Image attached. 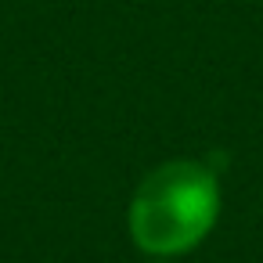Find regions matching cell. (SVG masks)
<instances>
[{
  "instance_id": "1",
  "label": "cell",
  "mask_w": 263,
  "mask_h": 263,
  "mask_svg": "<svg viewBox=\"0 0 263 263\" xmlns=\"http://www.w3.org/2000/svg\"><path fill=\"white\" fill-rule=\"evenodd\" d=\"M220 216V180L209 162L173 159L152 170L130 198V234L152 256L195 249Z\"/></svg>"
}]
</instances>
